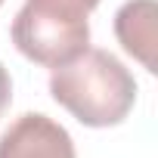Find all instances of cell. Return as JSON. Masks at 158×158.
<instances>
[{
	"instance_id": "obj_7",
	"label": "cell",
	"mask_w": 158,
	"mask_h": 158,
	"mask_svg": "<svg viewBox=\"0 0 158 158\" xmlns=\"http://www.w3.org/2000/svg\"><path fill=\"white\" fill-rule=\"evenodd\" d=\"M0 6H3V0H0Z\"/></svg>"
},
{
	"instance_id": "obj_4",
	"label": "cell",
	"mask_w": 158,
	"mask_h": 158,
	"mask_svg": "<svg viewBox=\"0 0 158 158\" xmlns=\"http://www.w3.org/2000/svg\"><path fill=\"white\" fill-rule=\"evenodd\" d=\"M118 44L143 62L146 71L155 68V0H127L115 13Z\"/></svg>"
},
{
	"instance_id": "obj_1",
	"label": "cell",
	"mask_w": 158,
	"mask_h": 158,
	"mask_svg": "<svg viewBox=\"0 0 158 158\" xmlns=\"http://www.w3.org/2000/svg\"><path fill=\"white\" fill-rule=\"evenodd\" d=\"M53 99L87 127L121 124L136 102V81L109 50L87 47L50 71Z\"/></svg>"
},
{
	"instance_id": "obj_6",
	"label": "cell",
	"mask_w": 158,
	"mask_h": 158,
	"mask_svg": "<svg viewBox=\"0 0 158 158\" xmlns=\"http://www.w3.org/2000/svg\"><path fill=\"white\" fill-rule=\"evenodd\" d=\"M10 102H13V81H10V71L0 65V118L10 109Z\"/></svg>"
},
{
	"instance_id": "obj_5",
	"label": "cell",
	"mask_w": 158,
	"mask_h": 158,
	"mask_svg": "<svg viewBox=\"0 0 158 158\" xmlns=\"http://www.w3.org/2000/svg\"><path fill=\"white\" fill-rule=\"evenodd\" d=\"M31 3H44V6H59V10H74V13H93L99 6V0H31Z\"/></svg>"
},
{
	"instance_id": "obj_2",
	"label": "cell",
	"mask_w": 158,
	"mask_h": 158,
	"mask_svg": "<svg viewBox=\"0 0 158 158\" xmlns=\"http://www.w3.org/2000/svg\"><path fill=\"white\" fill-rule=\"evenodd\" d=\"M10 34H13L16 50L25 59H31L44 68H59V65L71 62L77 53L87 50L90 22H87V13L25 0V6L13 19Z\"/></svg>"
},
{
	"instance_id": "obj_3",
	"label": "cell",
	"mask_w": 158,
	"mask_h": 158,
	"mask_svg": "<svg viewBox=\"0 0 158 158\" xmlns=\"http://www.w3.org/2000/svg\"><path fill=\"white\" fill-rule=\"evenodd\" d=\"M0 158H77L68 130L40 115L25 112L0 133Z\"/></svg>"
}]
</instances>
